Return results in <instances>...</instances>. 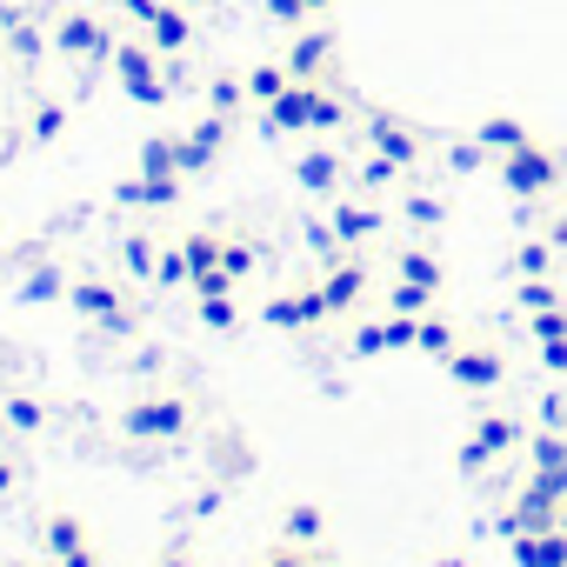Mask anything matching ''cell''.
Returning <instances> with one entry per match:
<instances>
[{
    "label": "cell",
    "mask_w": 567,
    "mask_h": 567,
    "mask_svg": "<svg viewBox=\"0 0 567 567\" xmlns=\"http://www.w3.org/2000/svg\"><path fill=\"white\" fill-rule=\"evenodd\" d=\"M348 114H354V101H341L334 81H288V94L254 107L260 134H341Z\"/></svg>",
    "instance_id": "obj_1"
},
{
    "label": "cell",
    "mask_w": 567,
    "mask_h": 567,
    "mask_svg": "<svg viewBox=\"0 0 567 567\" xmlns=\"http://www.w3.org/2000/svg\"><path fill=\"white\" fill-rule=\"evenodd\" d=\"M494 181H501L520 207H554L560 187H567V147H554V141L534 134L527 147H514V154L494 161Z\"/></svg>",
    "instance_id": "obj_2"
},
{
    "label": "cell",
    "mask_w": 567,
    "mask_h": 567,
    "mask_svg": "<svg viewBox=\"0 0 567 567\" xmlns=\"http://www.w3.org/2000/svg\"><path fill=\"white\" fill-rule=\"evenodd\" d=\"M114 81L127 87V101H141V107H167V94H174V61L147 41V34H121V48H114Z\"/></svg>",
    "instance_id": "obj_3"
},
{
    "label": "cell",
    "mask_w": 567,
    "mask_h": 567,
    "mask_svg": "<svg viewBox=\"0 0 567 567\" xmlns=\"http://www.w3.org/2000/svg\"><path fill=\"white\" fill-rule=\"evenodd\" d=\"M354 141H368L374 154H388V161L408 167V174H421V161L434 154V134L414 127V121L394 114V107H361V134H354Z\"/></svg>",
    "instance_id": "obj_4"
},
{
    "label": "cell",
    "mask_w": 567,
    "mask_h": 567,
    "mask_svg": "<svg viewBox=\"0 0 567 567\" xmlns=\"http://www.w3.org/2000/svg\"><path fill=\"white\" fill-rule=\"evenodd\" d=\"M321 295H328L334 321H354V315L374 308V260H368V247H348L341 260L321 267Z\"/></svg>",
    "instance_id": "obj_5"
},
{
    "label": "cell",
    "mask_w": 567,
    "mask_h": 567,
    "mask_svg": "<svg viewBox=\"0 0 567 567\" xmlns=\"http://www.w3.org/2000/svg\"><path fill=\"white\" fill-rule=\"evenodd\" d=\"M68 308H74L87 328H101V334H134V328H141L134 295H121L114 280H94V274H81L74 288H68Z\"/></svg>",
    "instance_id": "obj_6"
},
{
    "label": "cell",
    "mask_w": 567,
    "mask_h": 567,
    "mask_svg": "<svg viewBox=\"0 0 567 567\" xmlns=\"http://www.w3.org/2000/svg\"><path fill=\"white\" fill-rule=\"evenodd\" d=\"M194 427V401L187 394H134L121 408V434L127 441H181Z\"/></svg>",
    "instance_id": "obj_7"
},
{
    "label": "cell",
    "mask_w": 567,
    "mask_h": 567,
    "mask_svg": "<svg viewBox=\"0 0 567 567\" xmlns=\"http://www.w3.org/2000/svg\"><path fill=\"white\" fill-rule=\"evenodd\" d=\"M260 321H267L274 334H315V328H328L334 315H328L321 280H301V288H274V295L260 301Z\"/></svg>",
    "instance_id": "obj_8"
},
{
    "label": "cell",
    "mask_w": 567,
    "mask_h": 567,
    "mask_svg": "<svg viewBox=\"0 0 567 567\" xmlns=\"http://www.w3.org/2000/svg\"><path fill=\"white\" fill-rule=\"evenodd\" d=\"M328 220H334L341 247H374V240L394 227V207H381V200L361 194V187H341V194L328 200Z\"/></svg>",
    "instance_id": "obj_9"
},
{
    "label": "cell",
    "mask_w": 567,
    "mask_h": 567,
    "mask_svg": "<svg viewBox=\"0 0 567 567\" xmlns=\"http://www.w3.org/2000/svg\"><path fill=\"white\" fill-rule=\"evenodd\" d=\"M114 48H121V34L101 21V14H61L54 21V54H68L74 68H101V61H114Z\"/></svg>",
    "instance_id": "obj_10"
},
{
    "label": "cell",
    "mask_w": 567,
    "mask_h": 567,
    "mask_svg": "<svg viewBox=\"0 0 567 567\" xmlns=\"http://www.w3.org/2000/svg\"><path fill=\"white\" fill-rule=\"evenodd\" d=\"M41 547H48L54 567H101L94 527H87L74 507H48V514H41Z\"/></svg>",
    "instance_id": "obj_11"
},
{
    "label": "cell",
    "mask_w": 567,
    "mask_h": 567,
    "mask_svg": "<svg viewBox=\"0 0 567 567\" xmlns=\"http://www.w3.org/2000/svg\"><path fill=\"white\" fill-rule=\"evenodd\" d=\"M441 368H447V381H454L461 394H494V388L507 381V348H501V341H461Z\"/></svg>",
    "instance_id": "obj_12"
},
{
    "label": "cell",
    "mask_w": 567,
    "mask_h": 567,
    "mask_svg": "<svg viewBox=\"0 0 567 567\" xmlns=\"http://www.w3.org/2000/svg\"><path fill=\"white\" fill-rule=\"evenodd\" d=\"M227 141H234V121H227V114H200L194 127H181V134H174L181 174H187V181H194V174H207V167L227 154Z\"/></svg>",
    "instance_id": "obj_13"
},
{
    "label": "cell",
    "mask_w": 567,
    "mask_h": 567,
    "mask_svg": "<svg viewBox=\"0 0 567 567\" xmlns=\"http://www.w3.org/2000/svg\"><path fill=\"white\" fill-rule=\"evenodd\" d=\"M288 174H295V187H308V194H321V200H334L341 187H354V174H348V154L341 147H301L295 161H288Z\"/></svg>",
    "instance_id": "obj_14"
},
{
    "label": "cell",
    "mask_w": 567,
    "mask_h": 567,
    "mask_svg": "<svg viewBox=\"0 0 567 567\" xmlns=\"http://www.w3.org/2000/svg\"><path fill=\"white\" fill-rule=\"evenodd\" d=\"M288 74L295 81H334V34L315 21V28H295V41H288Z\"/></svg>",
    "instance_id": "obj_15"
},
{
    "label": "cell",
    "mask_w": 567,
    "mask_h": 567,
    "mask_svg": "<svg viewBox=\"0 0 567 567\" xmlns=\"http://www.w3.org/2000/svg\"><path fill=\"white\" fill-rule=\"evenodd\" d=\"M527 427H534V421H520V414H507V408H481L467 434H474L494 461H507V454H520V447H527Z\"/></svg>",
    "instance_id": "obj_16"
},
{
    "label": "cell",
    "mask_w": 567,
    "mask_h": 567,
    "mask_svg": "<svg viewBox=\"0 0 567 567\" xmlns=\"http://www.w3.org/2000/svg\"><path fill=\"white\" fill-rule=\"evenodd\" d=\"M514 567H567V527H534V534H514L507 540Z\"/></svg>",
    "instance_id": "obj_17"
},
{
    "label": "cell",
    "mask_w": 567,
    "mask_h": 567,
    "mask_svg": "<svg viewBox=\"0 0 567 567\" xmlns=\"http://www.w3.org/2000/svg\"><path fill=\"white\" fill-rule=\"evenodd\" d=\"M141 34H147V41H154V48H161L167 61H181V54L194 48V14L181 8V0H167V8H161V14H154V21H147Z\"/></svg>",
    "instance_id": "obj_18"
},
{
    "label": "cell",
    "mask_w": 567,
    "mask_h": 567,
    "mask_svg": "<svg viewBox=\"0 0 567 567\" xmlns=\"http://www.w3.org/2000/svg\"><path fill=\"white\" fill-rule=\"evenodd\" d=\"M161 247H167V240H154V234H141V227H134V234H121V240H114V260H121V274H127V280H147V288H154V274H161Z\"/></svg>",
    "instance_id": "obj_19"
},
{
    "label": "cell",
    "mask_w": 567,
    "mask_h": 567,
    "mask_svg": "<svg viewBox=\"0 0 567 567\" xmlns=\"http://www.w3.org/2000/svg\"><path fill=\"white\" fill-rule=\"evenodd\" d=\"M567 288H560V274H527V280H507V308L514 315H540V308H560Z\"/></svg>",
    "instance_id": "obj_20"
},
{
    "label": "cell",
    "mask_w": 567,
    "mask_h": 567,
    "mask_svg": "<svg viewBox=\"0 0 567 567\" xmlns=\"http://www.w3.org/2000/svg\"><path fill=\"white\" fill-rule=\"evenodd\" d=\"M474 141H481V147H487V154L501 161V154L527 147V141H534V127H527L520 114H481V121H474Z\"/></svg>",
    "instance_id": "obj_21"
},
{
    "label": "cell",
    "mask_w": 567,
    "mask_h": 567,
    "mask_svg": "<svg viewBox=\"0 0 567 567\" xmlns=\"http://www.w3.org/2000/svg\"><path fill=\"white\" fill-rule=\"evenodd\" d=\"M461 348V321L454 315H441V308H427L421 321H414V354H427V361H447Z\"/></svg>",
    "instance_id": "obj_22"
},
{
    "label": "cell",
    "mask_w": 567,
    "mask_h": 567,
    "mask_svg": "<svg viewBox=\"0 0 567 567\" xmlns=\"http://www.w3.org/2000/svg\"><path fill=\"white\" fill-rule=\"evenodd\" d=\"M427 308H441V288H421V280L388 274V288H381V315H408V321H421Z\"/></svg>",
    "instance_id": "obj_23"
},
{
    "label": "cell",
    "mask_w": 567,
    "mask_h": 567,
    "mask_svg": "<svg viewBox=\"0 0 567 567\" xmlns=\"http://www.w3.org/2000/svg\"><path fill=\"white\" fill-rule=\"evenodd\" d=\"M394 220H401V227H414V234H434V227L447 220V200L408 181V187H401V207H394Z\"/></svg>",
    "instance_id": "obj_24"
},
{
    "label": "cell",
    "mask_w": 567,
    "mask_h": 567,
    "mask_svg": "<svg viewBox=\"0 0 567 567\" xmlns=\"http://www.w3.org/2000/svg\"><path fill=\"white\" fill-rule=\"evenodd\" d=\"M527 274H560V247H554L547 234L514 240V254H507V280H527Z\"/></svg>",
    "instance_id": "obj_25"
},
{
    "label": "cell",
    "mask_w": 567,
    "mask_h": 567,
    "mask_svg": "<svg viewBox=\"0 0 567 567\" xmlns=\"http://www.w3.org/2000/svg\"><path fill=\"white\" fill-rule=\"evenodd\" d=\"M280 540H295V547H321V540H328V507L295 501L288 514H280Z\"/></svg>",
    "instance_id": "obj_26"
},
{
    "label": "cell",
    "mask_w": 567,
    "mask_h": 567,
    "mask_svg": "<svg viewBox=\"0 0 567 567\" xmlns=\"http://www.w3.org/2000/svg\"><path fill=\"white\" fill-rule=\"evenodd\" d=\"M0 48H8V54H14L21 68H34V61H48V48H54V34H48L41 21H28V14H21L14 28H0Z\"/></svg>",
    "instance_id": "obj_27"
},
{
    "label": "cell",
    "mask_w": 567,
    "mask_h": 567,
    "mask_svg": "<svg viewBox=\"0 0 567 567\" xmlns=\"http://www.w3.org/2000/svg\"><path fill=\"white\" fill-rule=\"evenodd\" d=\"M394 274H401V280H421V288H441V280H447V267H441V254H434L427 240L394 247Z\"/></svg>",
    "instance_id": "obj_28"
},
{
    "label": "cell",
    "mask_w": 567,
    "mask_h": 567,
    "mask_svg": "<svg viewBox=\"0 0 567 567\" xmlns=\"http://www.w3.org/2000/svg\"><path fill=\"white\" fill-rule=\"evenodd\" d=\"M68 288H74V280L54 267V260H41V267H28L21 274V301L28 308H48V301H68Z\"/></svg>",
    "instance_id": "obj_29"
},
{
    "label": "cell",
    "mask_w": 567,
    "mask_h": 567,
    "mask_svg": "<svg viewBox=\"0 0 567 567\" xmlns=\"http://www.w3.org/2000/svg\"><path fill=\"white\" fill-rule=\"evenodd\" d=\"M388 354V315H354L348 321V361H381Z\"/></svg>",
    "instance_id": "obj_30"
},
{
    "label": "cell",
    "mask_w": 567,
    "mask_h": 567,
    "mask_svg": "<svg viewBox=\"0 0 567 567\" xmlns=\"http://www.w3.org/2000/svg\"><path fill=\"white\" fill-rule=\"evenodd\" d=\"M254 267H260V240H254V234H227V240H220V274L234 280V288H247Z\"/></svg>",
    "instance_id": "obj_31"
},
{
    "label": "cell",
    "mask_w": 567,
    "mask_h": 567,
    "mask_svg": "<svg viewBox=\"0 0 567 567\" xmlns=\"http://www.w3.org/2000/svg\"><path fill=\"white\" fill-rule=\"evenodd\" d=\"M408 181H414V174H408V167H394V161H388V154H374V147L354 161V187H361V194H381V187H408Z\"/></svg>",
    "instance_id": "obj_32"
},
{
    "label": "cell",
    "mask_w": 567,
    "mask_h": 567,
    "mask_svg": "<svg viewBox=\"0 0 567 567\" xmlns=\"http://www.w3.org/2000/svg\"><path fill=\"white\" fill-rule=\"evenodd\" d=\"M240 81H247V101H254V107H267L274 94H288V81H295V74H288V61H260V68H247Z\"/></svg>",
    "instance_id": "obj_33"
},
{
    "label": "cell",
    "mask_w": 567,
    "mask_h": 567,
    "mask_svg": "<svg viewBox=\"0 0 567 567\" xmlns=\"http://www.w3.org/2000/svg\"><path fill=\"white\" fill-rule=\"evenodd\" d=\"M0 421H8L14 434H28V441H34V434L48 427V408H41L34 394H0Z\"/></svg>",
    "instance_id": "obj_34"
},
{
    "label": "cell",
    "mask_w": 567,
    "mask_h": 567,
    "mask_svg": "<svg viewBox=\"0 0 567 567\" xmlns=\"http://www.w3.org/2000/svg\"><path fill=\"white\" fill-rule=\"evenodd\" d=\"M240 107H254V101H247V81H240V74H214V81H207V114L240 121Z\"/></svg>",
    "instance_id": "obj_35"
},
{
    "label": "cell",
    "mask_w": 567,
    "mask_h": 567,
    "mask_svg": "<svg viewBox=\"0 0 567 567\" xmlns=\"http://www.w3.org/2000/svg\"><path fill=\"white\" fill-rule=\"evenodd\" d=\"M441 161H447V174H494V154H487L474 134L447 141V147H441Z\"/></svg>",
    "instance_id": "obj_36"
},
{
    "label": "cell",
    "mask_w": 567,
    "mask_h": 567,
    "mask_svg": "<svg viewBox=\"0 0 567 567\" xmlns=\"http://www.w3.org/2000/svg\"><path fill=\"white\" fill-rule=\"evenodd\" d=\"M301 240H308V254L328 267V260H341L348 247H341V234H334V220L328 214H301Z\"/></svg>",
    "instance_id": "obj_37"
},
{
    "label": "cell",
    "mask_w": 567,
    "mask_h": 567,
    "mask_svg": "<svg viewBox=\"0 0 567 567\" xmlns=\"http://www.w3.org/2000/svg\"><path fill=\"white\" fill-rule=\"evenodd\" d=\"M220 240H227V234H214V227H187V234H181V247H187V280L207 274V267H220Z\"/></svg>",
    "instance_id": "obj_38"
},
{
    "label": "cell",
    "mask_w": 567,
    "mask_h": 567,
    "mask_svg": "<svg viewBox=\"0 0 567 567\" xmlns=\"http://www.w3.org/2000/svg\"><path fill=\"white\" fill-rule=\"evenodd\" d=\"M194 315H200L207 334H234L240 328V301L234 295H194Z\"/></svg>",
    "instance_id": "obj_39"
},
{
    "label": "cell",
    "mask_w": 567,
    "mask_h": 567,
    "mask_svg": "<svg viewBox=\"0 0 567 567\" xmlns=\"http://www.w3.org/2000/svg\"><path fill=\"white\" fill-rule=\"evenodd\" d=\"M134 174H181L174 134H147V141H141V154H134Z\"/></svg>",
    "instance_id": "obj_40"
},
{
    "label": "cell",
    "mask_w": 567,
    "mask_h": 567,
    "mask_svg": "<svg viewBox=\"0 0 567 567\" xmlns=\"http://www.w3.org/2000/svg\"><path fill=\"white\" fill-rule=\"evenodd\" d=\"M61 127H68V107H61V101H41V107L28 114V141H34V147L61 141Z\"/></svg>",
    "instance_id": "obj_41"
},
{
    "label": "cell",
    "mask_w": 567,
    "mask_h": 567,
    "mask_svg": "<svg viewBox=\"0 0 567 567\" xmlns=\"http://www.w3.org/2000/svg\"><path fill=\"white\" fill-rule=\"evenodd\" d=\"M487 467H494V454H487L474 434H461V441H454V474H461V481H481Z\"/></svg>",
    "instance_id": "obj_42"
},
{
    "label": "cell",
    "mask_w": 567,
    "mask_h": 567,
    "mask_svg": "<svg viewBox=\"0 0 567 567\" xmlns=\"http://www.w3.org/2000/svg\"><path fill=\"white\" fill-rule=\"evenodd\" d=\"M154 288H187V247L167 240L161 247V274H154Z\"/></svg>",
    "instance_id": "obj_43"
},
{
    "label": "cell",
    "mask_w": 567,
    "mask_h": 567,
    "mask_svg": "<svg viewBox=\"0 0 567 567\" xmlns=\"http://www.w3.org/2000/svg\"><path fill=\"white\" fill-rule=\"evenodd\" d=\"M254 567H315V547H295V540H274Z\"/></svg>",
    "instance_id": "obj_44"
},
{
    "label": "cell",
    "mask_w": 567,
    "mask_h": 567,
    "mask_svg": "<svg viewBox=\"0 0 567 567\" xmlns=\"http://www.w3.org/2000/svg\"><path fill=\"white\" fill-rule=\"evenodd\" d=\"M388 354H414V321L408 315H388Z\"/></svg>",
    "instance_id": "obj_45"
},
{
    "label": "cell",
    "mask_w": 567,
    "mask_h": 567,
    "mask_svg": "<svg viewBox=\"0 0 567 567\" xmlns=\"http://www.w3.org/2000/svg\"><path fill=\"white\" fill-rule=\"evenodd\" d=\"M534 427H554V434H560V427H567V394H547V401L534 408Z\"/></svg>",
    "instance_id": "obj_46"
},
{
    "label": "cell",
    "mask_w": 567,
    "mask_h": 567,
    "mask_svg": "<svg viewBox=\"0 0 567 567\" xmlns=\"http://www.w3.org/2000/svg\"><path fill=\"white\" fill-rule=\"evenodd\" d=\"M114 8H121V21H134V28H147L161 8H167V0H114Z\"/></svg>",
    "instance_id": "obj_47"
},
{
    "label": "cell",
    "mask_w": 567,
    "mask_h": 567,
    "mask_svg": "<svg viewBox=\"0 0 567 567\" xmlns=\"http://www.w3.org/2000/svg\"><path fill=\"white\" fill-rule=\"evenodd\" d=\"M540 234H547V240H554V247L567 254V194H560V200L547 207V227H540Z\"/></svg>",
    "instance_id": "obj_48"
},
{
    "label": "cell",
    "mask_w": 567,
    "mask_h": 567,
    "mask_svg": "<svg viewBox=\"0 0 567 567\" xmlns=\"http://www.w3.org/2000/svg\"><path fill=\"white\" fill-rule=\"evenodd\" d=\"M154 567H194V547H187V540H167V547H161V560H154Z\"/></svg>",
    "instance_id": "obj_49"
},
{
    "label": "cell",
    "mask_w": 567,
    "mask_h": 567,
    "mask_svg": "<svg viewBox=\"0 0 567 567\" xmlns=\"http://www.w3.org/2000/svg\"><path fill=\"white\" fill-rule=\"evenodd\" d=\"M14 481H21V454H14V447H0V494H8Z\"/></svg>",
    "instance_id": "obj_50"
},
{
    "label": "cell",
    "mask_w": 567,
    "mask_h": 567,
    "mask_svg": "<svg viewBox=\"0 0 567 567\" xmlns=\"http://www.w3.org/2000/svg\"><path fill=\"white\" fill-rule=\"evenodd\" d=\"M301 8H308V21H328V8H334V0H301Z\"/></svg>",
    "instance_id": "obj_51"
},
{
    "label": "cell",
    "mask_w": 567,
    "mask_h": 567,
    "mask_svg": "<svg viewBox=\"0 0 567 567\" xmlns=\"http://www.w3.org/2000/svg\"><path fill=\"white\" fill-rule=\"evenodd\" d=\"M434 567H467V560H434Z\"/></svg>",
    "instance_id": "obj_52"
},
{
    "label": "cell",
    "mask_w": 567,
    "mask_h": 567,
    "mask_svg": "<svg viewBox=\"0 0 567 567\" xmlns=\"http://www.w3.org/2000/svg\"><path fill=\"white\" fill-rule=\"evenodd\" d=\"M315 567H334V560H328V554H315Z\"/></svg>",
    "instance_id": "obj_53"
},
{
    "label": "cell",
    "mask_w": 567,
    "mask_h": 567,
    "mask_svg": "<svg viewBox=\"0 0 567 567\" xmlns=\"http://www.w3.org/2000/svg\"><path fill=\"white\" fill-rule=\"evenodd\" d=\"M0 567H28V560H0Z\"/></svg>",
    "instance_id": "obj_54"
},
{
    "label": "cell",
    "mask_w": 567,
    "mask_h": 567,
    "mask_svg": "<svg viewBox=\"0 0 567 567\" xmlns=\"http://www.w3.org/2000/svg\"><path fill=\"white\" fill-rule=\"evenodd\" d=\"M560 527H567V501H560Z\"/></svg>",
    "instance_id": "obj_55"
},
{
    "label": "cell",
    "mask_w": 567,
    "mask_h": 567,
    "mask_svg": "<svg viewBox=\"0 0 567 567\" xmlns=\"http://www.w3.org/2000/svg\"><path fill=\"white\" fill-rule=\"evenodd\" d=\"M560 447H567V427H560Z\"/></svg>",
    "instance_id": "obj_56"
},
{
    "label": "cell",
    "mask_w": 567,
    "mask_h": 567,
    "mask_svg": "<svg viewBox=\"0 0 567 567\" xmlns=\"http://www.w3.org/2000/svg\"><path fill=\"white\" fill-rule=\"evenodd\" d=\"M181 8H194V0H181Z\"/></svg>",
    "instance_id": "obj_57"
}]
</instances>
